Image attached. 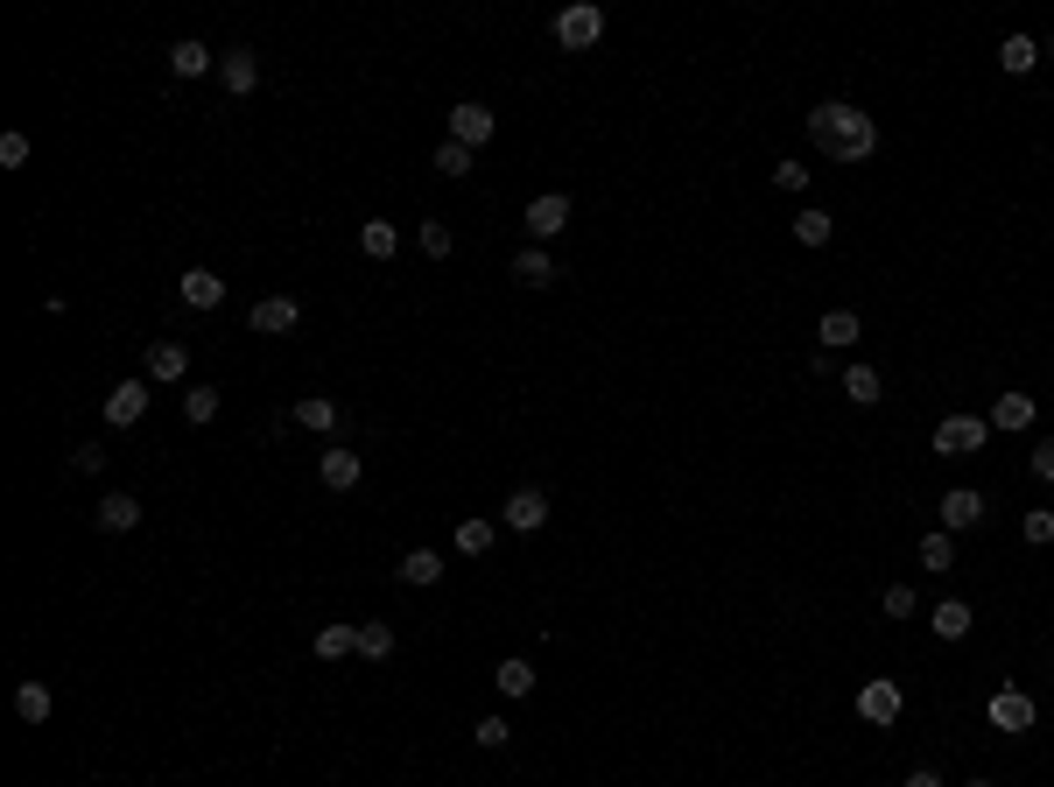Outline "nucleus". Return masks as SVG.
I'll list each match as a JSON object with an SVG mask.
<instances>
[{"label": "nucleus", "instance_id": "f257e3e1", "mask_svg": "<svg viewBox=\"0 0 1054 787\" xmlns=\"http://www.w3.org/2000/svg\"><path fill=\"white\" fill-rule=\"evenodd\" d=\"M809 141L823 148L829 162H865L872 148H879V120H872L865 106H843V99H829V106L809 113Z\"/></svg>", "mask_w": 1054, "mask_h": 787}, {"label": "nucleus", "instance_id": "f03ea898", "mask_svg": "<svg viewBox=\"0 0 1054 787\" xmlns=\"http://www.w3.org/2000/svg\"><path fill=\"white\" fill-rule=\"evenodd\" d=\"M985 443H991L985 415H942V422H935V450L942 457H977Z\"/></svg>", "mask_w": 1054, "mask_h": 787}, {"label": "nucleus", "instance_id": "7ed1b4c3", "mask_svg": "<svg viewBox=\"0 0 1054 787\" xmlns=\"http://www.w3.org/2000/svg\"><path fill=\"white\" fill-rule=\"evenodd\" d=\"M598 36H605V8H591V0H576V8L556 14V42H562V50H591Z\"/></svg>", "mask_w": 1054, "mask_h": 787}, {"label": "nucleus", "instance_id": "20e7f679", "mask_svg": "<svg viewBox=\"0 0 1054 787\" xmlns=\"http://www.w3.org/2000/svg\"><path fill=\"white\" fill-rule=\"evenodd\" d=\"M985 718H991V732H1033V696L1027 689H991V703H985Z\"/></svg>", "mask_w": 1054, "mask_h": 787}, {"label": "nucleus", "instance_id": "39448f33", "mask_svg": "<svg viewBox=\"0 0 1054 787\" xmlns=\"http://www.w3.org/2000/svg\"><path fill=\"white\" fill-rule=\"evenodd\" d=\"M141 380H162V388H176V380H190V345H176V338H155L141 359Z\"/></svg>", "mask_w": 1054, "mask_h": 787}, {"label": "nucleus", "instance_id": "423d86ee", "mask_svg": "<svg viewBox=\"0 0 1054 787\" xmlns=\"http://www.w3.org/2000/svg\"><path fill=\"white\" fill-rule=\"evenodd\" d=\"M521 226H528V232H534V240H542V246H548V240H556V232H562V226H570V198H562V190H542V198H534V204H528V212H521Z\"/></svg>", "mask_w": 1054, "mask_h": 787}, {"label": "nucleus", "instance_id": "0eeeda50", "mask_svg": "<svg viewBox=\"0 0 1054 787\" xmlns=\"http://www.w3.org/2000/svg\"><path fill=\"white\" fill-rule=\"evenodd\" d=\"M246 323H254L261 338H281V331H295V323H303V303H295V295H261V303L246 309Z\"/></svg>", "mask_w": 1054, "mask_h": 787}, {"label": "nucleus", "instance_id": "6e6552de", "mask_svg": "<svg viewBox=\"0 0 1054 787\" xmlns=\"http://www.w3.org/2000/svg\"><path fill=\"white\" fill-rule=\"evenodd\" d=\"M218 78H226L232 99H246V92L261 85V56L246 50V42H232V50H218Z\"/></svg>", "mask_w": 1054, "mask_h": 787}, {"label": "nucleus", "instance_id": "1a4fd4ad", "mask_svg": "<svg viewBox=\"0 0 1054 787\" xmlns=\"http://www.w3.org/2000/svg\"><path fill=\"white\" fill-rule=\"evenodd\" d=\"M900 710H907L900 682H865V689H858V718L865 724H900Z\"/></svg>", "mask_w": 1054, "mask_h": 787}, {"label": "nucleus", "instance_id": "9d476101", "mask_svg": "<svg viewBox=\"0 0 1054 787\" xmlns=\"http://www.w3.org/2000/svg\"><path fill=\"white\" fill-rule=\"evenodd\" d=\"M148 388H155V380H120V388L106 394V422H113V429H134V422L148 415V401H155Z\"/></svg>", "mask_w": 1054, "mask_h": 787}, {"label": "nucleus", "instance_id": "9b49d317", "mask_svg": "<svg viewBox=\"0 0 1054 787\" xmlns=\"http://www.w3.org/2000/svg\"><path fill=\"white\" fill-rule=\"evenodd\" d=\"M493 106H479V99H465V106H450V141H465V148H485L493 141Z\"/></svg>", "mask_w": 1054, "mask_h": 787}, {"label": "nucleus", "instance_id": "f8f14e48", "mask_svg": "<svg viewBox=\"0 0 1054 787\" xmlns=\"http://www.w3.org/2000/svg\"><path fill=\"white\" fill-rule=\"evenodd\" d=\"M176 295H183V309H218L226 303V281H218L212 267H183V275H176Z\"/></svg>", "mask_w": 1054, "mask_h": 787}, {"label": "nucleus", "instance_id": "ddd939ff", "mask_svg": "<svg viewBox=\"0 0 1054 787\" xmlns=\"http://www.w3.org/2000/svg\"><path fill=\"white\" fill-rule=\"evenodd\" d=\"M542 521H548V493H542V485H513V493H507V528L534 534Z\"/></svg>", "mask_w": 1054, "mask_h": 787}, {"label": "nucleus", "instance_id": "4468645a", "mask_svg": "<svg viewBox=\"0 0 1054 787\" xmlns=\"http://www.w3.org/2000/svg\"><path fill=\"white\" fill-rule=\"evenodd\" d=\"M977 521H985V493H977V485H949V493H942V528L963 534Z\"/></svg>", "mask_w": 1054, "mask_h": 787}, {"label": "nucleus", "instance_id": "2eb2a0df", "mask_svg": "<svg viewBox=\"0 0 1054 787\" xmlns=\"http://www.w3.org/2000/svg\"><path fill=\"white\" fill-rule=\"evenodd\" d=\"M309 647H317V661H345V655H359V626L352 619H323Z\"/></svg>", "mask_w": 1054, "mask_h": 787}, {"label": "nucleus", "instance_id": "dca6fc26", "mask_svg": "<svg viewBox=\"0 0 1054 787\" xmlns=\"http://www.w3.org/2000/svg\"><path fill=\"white\" fill-rule=\"evenodd\" d=\"M317 479L331 485V493H352V485L366 479V465H359V450H323L317 457Z\"/></svg>", "mask_w": 1054, "mask_h": 787}, {"label": "nucleus", "instance_id": "f3484780", "mask_svg": "<svg viewBox=\"0 0 1054 787\" xmlns=\"http://www.w3.org/2000/svg\"><path fill=\"white\" fill-rule=\"evenodd\" d=\"M1033 415H1041V401H1033V394H999V408H991L985 422L1005 429V436H1019V429H1033Z\"/></svg>", "mask_w": 1054, "mask_h": 787}, {"label": "nucleus", "instance_id": "a211bd4d", "mask_svg": "<svg viewBox=\"0 0 1054 787\" xmlns=\"http://www.w3.org/2000/svg\"><path fill=\"white\" fill-rule=\"evenodd\" d=\"M928 626H935V640H970L977 612H970V605H963V598H942V605H935V612H928Z\"/></svg>", "mask_w": 1054, "mask_h": 787}, {"label": "nucleus", "instance_id": "6ab92c4d", "mask_svg": "<svg viewBox=\"0 0 1054 787\" xmlns=\"http://www.w3.org/2000/svg\"><path fill=\"white\" fill-rule=\"evenodd\" d=\"M218 56H212V42H198V36H183V42H169V71L176 78H204Z\"/></svg>", "mask_w": 1054, "mask_h": 787}, {"label": "nucleus", "instance_id": "aec40b11", "mask_svg": "<svg viewBox=\"0 0 1054 787\" xmlns=\"http://www.w3.org/2000/svg\"><path fill=\"white\" fill-rule=\"evenodd\" d=\"M289 422H303V429H317V436H331V429H338V401H331V394H303V401L289 408Z\"/></svg>", "mask_w": 1054, "mask_h": 787}, {"label": "nucleus", "instance_id": "412c9836", "mask_svg": "<svg viewBox=\"0 0 1054 787\" xmlns=\"http://www.w3.org/2000/svg\"><path fill=\"white\" fill-rule=\"evenodd\" d=\"M99 528H106V534L141 528V499H134V493H106V499H99Z\"/></svg>", "mask_w": 1054, "mask_h": 787}, {"label": "nucleus", "instance_id": "4be33fe9", "mask_svg": "<svg viewBox=\"0 0 1054 787\" xmlns=\"http://www.w3.org/2000/svg\"><path fill=\"white\" fill-rule=\"evenodd\" d=\"M513 281L521 289H548V281H562V267L542 254V246H528V254H513Z\"/></svg>", "mask_w": 1054, "mask_h": 787}, {"label": "nucleus", "instance_id": "5701e85b", "mask_svg": "<svg viewBox=\"0 0 1054 787\" xmlns=\"http://www.w3.org/2000/svg\"><path fill=\"white\" fill-rule=\"evenodd\" d=\"M394 570H401V584L429 591V584H436V576H443V556H436V548H408V556H401Z\"/></svg>", "mask_w": 1054, "mask_h": 787}, {"label": "nucleus", "instance_id": "b1692460", "mask_svg": "<svg viewBox=\"0 0 1054 787\" xmlns=\"http://www.w3.org/2000/svg\"><path fill=\"white\" fill-rule=\"evenodd\" d=\"M50 710H56L50 682H22V689H14V718L22 724H50Z\"/></svg>", "mask_w": 1054, "mask_h": 787}, {"label": "nucleus", "instance_id": "393cba45", "mask_svg": "<svg viewBox=\"0 0 1054 787\" xmlns=\"http://www.w3.org/2000/svg\"><path fill=\"white\" fill-rule=\"evenodd\" d=\"M1033 64H1041V42H1033V36H1005L999 42V71H1005V78H1027Z\"/></svg>", "mask_w": 1054, "mask_h": 787}, {"label": "nucleus", "instance_id": "a878e982", "mask_svg": "<svg viewBox=\"0 0 1054 787\" xmlns=\"http://www.w3.org/2000/svg\"><path fill=\"white\" fill-rule=\"evenodd\" d=\"M815 338H823V352H843V345H858V309H823V323H815Z\"/></svg>", "mask_w": 1054, "mask_h": 787}, {"label": "nucleus", "instance_id": "bb28decb", "mask_svg": "<svg viewBox=\"0 0 1054 787\" xmlns=\"http://www.w3.org/2000/svg\"><path fill=\"white\" fill-rule=\"evenodd\" d=\"M359 254L366 261H394L401 254V232L388 226V218H366V226H359Z\"/></svg>", "mask_w": 1054, "mask_h": 787}, {"label": "nucleus", "instance_id": "cd10ccee", "mask_svg": "<svg viewBox=\"0 0 1054 787\" xmlns=\"http://www.w3.org/2000/svg\"><path fill=\"white\" fill-rule=\"evenodd\" d=\"M879 366H851V373H843V401H858V408H872V401H879Z\"/></svg>", "mask_w": 1054, "mask_h": 787}, {"label": "nucleus", "instance_id": "c85d7f7f", "mask_svg": "<svg viewBox=\"0 0 1054 787\" xmlns=\"http://www.w3.org/2000/svg\"><path fill=\"white\" fill-rule=\"evenodd\" d=\"M922 570H956V542H949V528H935V534H922Z\"/></svg>", "mask_w": 1054, "mask_h": 787}, {"label": "nucleus", "instance_id": "c756f323", "mask_svg": "<svg viewBox=\"0 0 1054 787\" xmlns=\"http://www.w3.org/2000/svg\"><path fill=\"white\" fill-rule=\"evenodd\" d=\"M493 682H499V696H534V668L513 655V661H499L493 668Z\"/></svg>", "mask_w": 1054, "mask_h": 787}, {"label": "nucleus", "instance_id": "7c9ffc66", "mask_svg": "<svg viewBox=\"0 0 1054 787\" xmlns=\"http://www.w3.org/2000/svg\"><path fill=\"white\" fill-rule=\"evenodd\" d=\"M415 246H422L429 261H450L457 240H450V226H443V218H422V226H415Z\"/></svg>", "mask_w": 1054, "mask_h": 787}, {"label": "nucleus", "instance_id": "2f4dec72", "mask_svg": "<svg viewBox=\"0 0 1054 787\" xmlns=\"http://www.w3.org/2000/svg\"><path fill=\"white\" fill-rule=\"evenodd\" d=\"M359 655L366 661H388L394 655V626H388V619H366V626H359Z\"/></svg>", "mask_w": 1054, "mask_h": 787}, {"label": "nucleus", "instance_id": "473e14b6", "mask_svg": "<svg viewBox=\"0 0 1054 787\" xmlns=\"http://www.w3.org/2000/svg\"><path fill=\"white\" fill-rule=\"evenodd\" d=\"M829 232H837V226H829V212H815V204H809V212H795V240L801 246H829Z\"/></svg>", "mask_w": 1054, "mask_h": 787}, {"label": "nucleus", "instance_id": "72a5a7b5", "mask_svg": "<svg viewBox=\"0 0 1054 787\" xmlns=\"http://www.w3.org/2000/svg\"><path fill=\"white\" fill-rule=\"evenodd\" d=\"M212 415H218V388H190V394H183V422H198V429H204Z\"/></svg>", "mask_w": 1054, "mask_h": 787}, {"label": "nucleus", "instance_id": "f704fd0d", "mask_svg": "<svg viewBox=\"0 0 1054 787\" xmlns=\"http://www.w3.org/2000/svg\"><path fill=\"white\" fill-rule=\"evenodd\" d=\"M457 548H465V556H485V548H493V521H457Z\"/></svg>", "mask_w": 1054, "mask_h": 787}, {"label": "nucleus", "instance_id": "c9c22d12", "mask_svg": "<svg viewBox=\"0 0 1054 787\" xmlns=\"http://www.w3.org/2000/svg\"><path fill=\"white\" fill-rule=\"evenodd\" d=\"M436 176H471V148L465 141H443L436 148Z\"/></svg>", "mask_w": 1054, "mask_h": 787}, {"label": "nucleus", "instance_id": "e433bc0d", "mask_svg": "<svg viewBox=\"0 0 1054 787\" xmlns=\"http://www.w3.org/2000/svg\"><path fill=\"white\" fill-rule=\"evenodd\" d=\"M1019 534H1027L1033 548H1047V542H1054V507H1033L1027 521H1019Z\"/></svg>", "mask_w": 1054, "mask_h": 787}, {"label": "nucleus", "instance_id": "4c0bfd02", "mask_svg": "<svg viewBox=\"0 0 1054 787\" xmlns=\"http://www.w3.org/2000/svg\"><path fill=\"white\" fill-rule=\"evenodd\" d=\"M471 738H479L485 752H499V746L513 738V724H507V718H479V724H471Z\"/></svg>", "mask_w": 1054, "mask_h": 787}, {"label": "nucleus", "instance_id": "58836bf2", "mask_svg": "<svg viewBox=\"0 0 1054 787\" xmlns=\"http://www.w3.org/2000/svg\"><path fill=\"white\" fill-rule=\"evenodd\" d=\"M774 190L801 198V190H809V169H801V162H774Z\"/></svg>", "mask_w": 1054, "mask_h": 787}, {"label": "nucleus", "instance_id": "ea45409f", "mask_svg": "<svg viewBox=\"0 0 1054 787\" xmlns=\"http://www.w3.org/2000/svg\"><path fill=\"white\" fill-rule=\"evenodd\" d=\"M71 471H78V479H92V471H106V450H99V443H78V450H71Z\"/></svg>", "mask_w": 1054, "mask_h": 787}, {"label": "nucleus", "instance_id": "a19ab883", "mask_svg": "<svg viewBox=\"0 0 1054 787\" xmlns=\"http://www.w3.org/2000/svg\"><path fill=\"white\" fill-rule=\"evenodd\" d=\"M28 162V134H0V169H22Z\"/></svg>", "mask_w": 1054, "mask_h": 787}, {"label": "nucleus", "instance_id": "79ce46f5", "mask_svg": "<svg viewBox=\"0 0 1054 787\" xmlns=\"http://www.w3.org/2000/svg\"><path fill=\"white\" fill-rule=\"evenodd\" d=\"M1027 465H1033V479H1047V485H1054V436H1047V443H1033Z\"/></svg>", "mask_w": 1054, "mask_h": 787}, {"label": "nucleus", "instance_id": "37998d69", "mask_svg": "<svg viewBox=\"0 0 1054 787\" xmlns=\"http://www.w3.org/2000/svg\"><path fill=\"white\" fill-rule=\"evenodd\" d=\"M886 612L907 619V612H914V591H907V584H886Z\"/></svg>", "mask_w": 1054, "mask_h": 787}, {"label": "nucleus", "instance_id": "c03bdc74", "mask_svg": "<svg viewBox=\"0 0 1054 787\" xmlns=\"http://www.w3.org/2000/svg\"><path fill=\"white\" fill-rule=\"evenodd\" d=\"M900 787H942V774H928V766H914V774L900 780Z\"/></svg>", "mask_w": 1054, "mask_h": 787}, {"label": "nucleus", "instance_id": "a18cd8bd", "mask_svg": "<svg viewBox=\"0 0 1054 787\" xmlns=\"http://www.w3.org/2000/svg\"><path fill=\"white\" fill-rule=\"evenodd\" d=\"M963 787H991V780H963Z\"/></svg>", "mask_w": 1054, "mask_h": 787}, {"label": "nucleus", "instance_id": "49530a36", "mask_svg": "<svg viewBox=\"0 0 1054 787\" xmlns=\"http://www.w3.org/2000/svg\"><path fill=\"white\" fill-rule=\"evenodd\" d=\"M1047 56H1054V42H1047Z\"/></svg>", "mask_w": 1054, "mask_h": 787}]
</instances>
